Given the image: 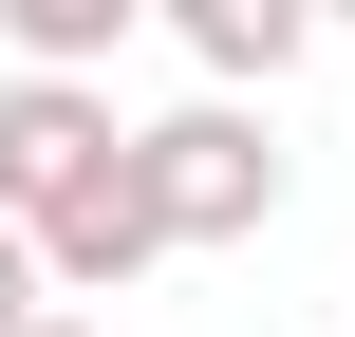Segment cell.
<instances>
[{
  "mask_svg": "<svg viewBox=\"0 0 355 337\" xmlns=\"http://www.w3.org/2000/svg\"><path fill=\"white\" fill-rule=\"evenodd\" d=\"M37 337H112V319H75V300H56V319H37Z\"/></svg>",
  "mask_w": 355,
  "mask_h": 337,
  "instance_id": "obj_7",
  "label": "cell"
},
{
  "mask_svg": "<svg viewBox=\"0 0 355 337\" xmlns=\"http://www.w3.org/2000/svg\"><path fill=\"white\" fill-rule=\"evenodd\" d=\"M131 19H150V0H0V56H19V75H75V94H94Z\"/></svg>",
  "mask_w": 355,
  "mask_h": 337,
  "instance_id": "obj_5",
  "label": "cell"
},
{
  "mask_svg": "<svg viewBox=\"0 0 355 337\" xmlns=\"http://www.w3.org/2000/svg\"><path fill=\"white\" fill-rule=\"evenodd\" d=\"M19 244H37V300H75V319H112V300H131V281L168 263V206H150V169L112 150V169H94L75 206H37Z\"/></svg>",
  "mask_w": 355,
  "mask_h": 337,
  "instance_id": "obj_2",
  "label": "cell"
},
{
  "mask_svg": "<svg viewBox=\"0 0 355 337\" xmlns=\"http://www.w3.org/2000/svg\"><path fill=\"white\" fill-rule=\"evenodd\" d=\"M187 19V56H206V94L243 113V94H281L300 56H318V0H168Z\"/></svg>",
  "mask_w": 355,
  "mask_h": 337,
  "instance_id": "obj_4",
  "label": "cell"
},
{
  "mask_svg": "<svg viewBox=\"0 0 355 337\" xmlns=\"http://www.w3.org/2000/svg\"><path fill=\"white\" fill-rule=\"evenodd\" d=\"M112 150H131V113H112V94H75V75H0V225L75 206Z\"/></svg>",
  "mask_w": 355,
  "mask_h": 337,
  "instance_id": "obj_3",
  "label": "cell"
},
{
  "mask_svg": "<svg viewBox=\"0 0 355 337\" xmlns=\"http://www.w3.org/2000/svg\"><path fill=\"white\" fill-rule=\"evenodd\" d=\"M37 319H56V300H37V244L0 225V337H37Z\"/></svg>",
  "mask_w": 355,
  "mask_h": 337,
  "instance_id": "obj_6",
  "label": "cell"
},
{
  "mask_svg": "<svg viewBox=\"0 0 355 337\" xmlns=\"http://www.w3.org/2000/svg\"><path fill=\"white\" fill-rule=\"evenodd\" d=\"M131 169H150L168 244H262V225H281V131H262V113H225V94L150 113V131H131Z\"/></svg>",
  "mask_w": 355,
  "mask_h": 337,
  "instance_id": "obj_1",
  "label": "cell"
}]
</instances>
